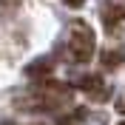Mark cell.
I'll use <instances>...</instances> for the list:
<instances>
[{"label":"cell","mask_w":125,"mask_h":125,"mask_svg":"<svg viewBox=\"0 0 125 125\" xmlns=\"http://www.w3.org/2000/svg\"><path fill=\"white\" fill-rule=\"evenodd\" d=\"M65 48H68V57L74 62H88L94 57V29L83 20H71Z\"/></svg>","instance_id":"obj_1"},{"label":"cell","mask_w":125,"mask_h":125,"mask_svg":"<svg viewBox=\"0 0 125 125\" xmlns=\"http://www.w3.org/2000/svg\"><path fill=\"white\" fill-rule=\"evenodd\" d=\"M80 85H83V91L88 94V100H94V102H105V100H108V94H111V91H108V85L102 83V77H97V74L85 77Z\"/></svg>","instance_id":"obj_2"},{"label":"cell","mask_w":125,"mask_h":125,"mask_svg":"<svg viewBox=\"0 0 125 125\" xmlns=\"http://www.w3.org/2000/svg\"><path fill=\"white\" fill-rule=\"evenodd\" d=\"M100 60H102L105 68H117V65H122V60H125V48L122 46H119V48H105Z\"/></svg>","instance_id":"obj_3"},{"label":"cell","mask_w":125,"mask_h":125,"mask_svg":"<svg viewBox=\"0 0 125 125\" xmlns=\"http://www.w3.org/2000/svg\"><path fill=\"white\" fill-rule=\"evenodd\" d=\"M48 71H51V60H34L29 68H26V74H29V77H46Z\"/></svg>","instance_id":"obj_4"},{"label":"cell","mask_w":125,"mask_h":125,"mask_svg":"<svg viewBox=\"0 0 125 125\" xmlns=\"http://www.w3.org/2000/svg\"><path fill=\"white\" fill-rule=\"evenodd\" d=\"M20 0H0V17H9L11 11H17Z\"/></svg>","instance_id":"obj_5"},{"label":"cell","mask_w":125,"mask_h":125,"mask_svg":"<svg viewBox=\"0 0 125 125\" xmlns=\"http://www.w3.org/2000/svg\"><path fill=\"white\" fill-rule=\"evenodd\" d=\"M62 3H65V6H71V9H80L85 0H62Z\"/></svg>","instance_id":"obj_6"},{"label":"cell","mask_w":125,"mask_h":125,"mask_svg":"<svg viewBox=\"0 0 125 125\" xmlns=\"http://www.w3.org/2000/svg\"><path fill=\"white\" fill-rule=\"evenodd\" d=\"M37 125H43V122H37Z\"/></svg>","instance_id":"obj_7"},{"label":"cell","mask_w":125,"mask_h":125,"mask_svg":"<svg viewBox=\"0 0 125 125\" xmlns=\"http://www.w3.org/2000/svg\"><path fill=\"white\" fill-rule=\"evenodd\" d=\"M122 125H125V122H122Z\"/></svg>","instance_id":"obj_8"}]
</instances>
